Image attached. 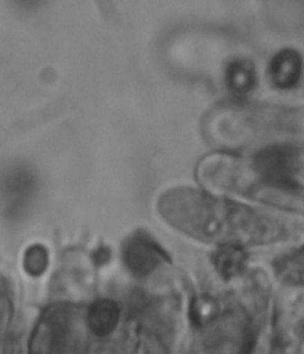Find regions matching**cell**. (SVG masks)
Segmentation results:
<instances>
[{
  "label": "cell",
  "instance_id": "7a4b0ae2",
  "mask_svg": "<svg viewBox=\"0 0 304 354\" xmlns=\"http://www.w3.org/2000/svg\"><path fill=\"white\" fill-rule=\"evenodd\" d=\"M302 165L301 150L292 144L267 145L251 160L252 170L262 186L289 194H295L301 189L297 176Z\"/></svg>",
  "mask_w": 304,
  "mask_h": 354
},
{
  "label": "cell",
  "instance_id": "ba28073f",
  "mask_svg": "<svg viewBox=\"0 0 304 354\" xmlns=\"http://www.w3.org/2000/svg\"><path fill=\"white\" fill-rule=\"evenodd\" d=\"M275 272L282 282L294 287L304 286V244L274 261Z\"/></svg>",
  "mask_w": 304,
  "mask_h": 354
},
{
  "label": "cell",
  "instance_id": "52a82bcc",
  "mask_svg": "<svg viewBox=\"0 0 304 354\" xmlns=\"http://www.w3.org/2000/svg\"><path fill=\"white\" fill-rule=\"evenodd\" d=\"M213 266L225 279H236L245 271L249 253L240 245H221L211 256Z\"/></svg>",
  "mask_w": 304,
  "mask_h": 354
},
{
  "label": "cell",
  "instance_id": "6da1fadb",
  "mask_svg": "<svg viewBox=\"0 0 304 354\" xmlns=\"http://www.w3.org/2000/svg\"><path fill=\"white\" fill-rule=\"evenodd\" d=\"M158 208L181 232L220 245L266 244L283 239L287 233L272 215L194 188L165 192Z\"/></svg>",
  "mask_w": 304,
  "mask_h": 354
},
{
  "label": "cell",
  "instance_id": "5b68a950",
  "mask_svg": "<svg viewBox=\"0 0 304 354\" xmlns=\"http://www.w3.org/2000/svg\"><path fill=\"white\" fill-rule=\"evenodd\" d=\"M269 79L275 88L287 91L300 84L303 75V59L295 49H283L271 59L269 67Z\"/></svg>",
  "mask_w": 304,
  "mask_h": 354
},
{
  "label": "cell",
  "instance_id": "3957f363",
  "mask_svg": "<svg viewBox=\"0 0 304 354\" xmlns=\"http://www.w3.org/2000/svg\"><path fill=\"white\" fill-rule=\"evenodd\" d=\"M37 190V177L28 165H12L0 174V203L9 218H21Z\"/></svg>",
  "mask_w": 304,
  "mask_h": 354
},
{
  "label": "cell",
  "instance_id": "9c48e42d",
  "mask_svg": "<svg viewBox=\"0 0 304 354\" xmlns=\"http://www.w3.org/2000/svg\"><path fill=\"white\" fill-rule=\"evenodd\" d=\"M120 317V309L118 304L113 301L102 299L94 304L89 309V327L99 337H105L113 332L115 326L118 325Z\"/></svg>",
  "mask_w": 304,
  "mask_h": 354
},
{
  "label": "cell",
  "instance_id": "277c9868",
  "mask_svg": "<svg viewBox=\"0 0 304 354\" xmlns=\"http://www.w3.org/2000/svg\"><path fill=\"white\" fill-rule=\"evenodd\" d=\"M123 259L132 274L144 279L169 261V256L148 232L135 231L124 241Z\"/></svg>",
  "mask_w": 304,
  "mask_h": 354
},
{
  "label": "cell",
  "instance_id": "8992f818",
  "mask_svg": "<svg viewBox=\"0 0 304 354\" xmlns=\"http://www.w3.org/2000/svg\"><path fill=\"white\" fill-rule=\"evenodd\" d=\"M225 84L231 93L245 97L257 86V71L249 59H234L225 69Z\"/></svg>",
  "mask_w": 304,
  "mask_h": 354
},
{
  "label": "cell",
  "instance_id": "30bf717a",
  "mask_svg": "<svg viewBox=\"0 0 304 354\" xmlns=\"http://www.w3.org/2000/svg\"><path fill=\"white\" fill-rule=\"evenodd\" d=\"M47 251L42 246H34L26 252V269L32 272H41L47 266Z\"/></svg>",
  "mask_w": 304,
  "mask_h": 354
}]
</instances>
